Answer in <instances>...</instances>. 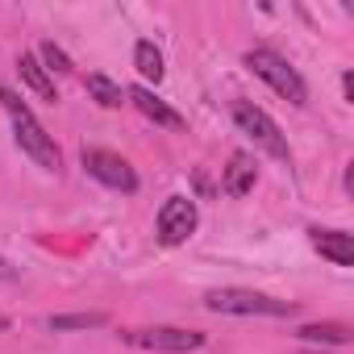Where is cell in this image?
Returning <instances> with one entry per match:
<instances>
[{"label":"cell","instance_id":"6da1fadb","mask_svg":"<svg viewBox=\"0 0 354 354\" xmlns=\"http://www.w3.org/2000/svg\"><path fill=\"white\" fill-rule=\"evenodd\" d=\"M0 104H5V113L13 117V133H17V146L38 162V167H46V171H59V162H63V154H59V146H55V138L46 133V125L30 113V104L9 88V84H0Z\"/></svg>","mask_w":354,"mask_h":354},{"label":"cell","instance_id":"7a4b0ae2","mask_svg":"<svg viewBox=\"0 0 354 354\" xmlns=\"http://www.w3.org/2000/svg\"><path fill=\"white\" fill-rule=\"evenodd\" d=\"M246 67L271 88V92H279L288 104H308V84L300 80V71L283 59V55H275V50H267V46H254V50H246Z\"/></svg>","mask_w":354,"mask_h":354},{"label":"cell","instance_id":"3957f363","mask_svg":"<svg viewBox=\"0 0 354 354\" xmlns=\"http://www.w3.org/2000/svg\"><path fill=\"white\" fill-rule=\"evenodd\" d=\"M209 313H225V317H292L296 304L292 300H275L267 292H250V288H213L205 296Z\"/></svg>","mask_w":354,"mask_h":354},{"label":"cell","instance_id":"277c9868","mask_svg":"<svg viewBox=\"0 0 354 354\" xmlns=\"http://www.w3.org/2000/svg\"><path fill=\"white\" fill-rule=\"evenodd\" d=\"M234 125L246 133V138H254V146H263L271 158H279V162H292V150H288V138H283V129L254 104V100H234Z\"/></svg>","mask_w":354,"mask_h":354},{"label":"cell","instance_id":"5b68a950","mask_svg":"<svg viewBox=\"0 0 354 354\" xmlns=\"http://www.w3.org/2000/svg\"><path fill=\"white\" fill-rule=\"evenodd\" d=\"M125 342L138 350H154V354H188L205 346V333L180 329V325H150V329H125Z\"/></svg>","mask_w":354,"mask_h":354},{"label":"cell","instance_id":"8992f818","mask_svg":"<svg viewBox=\"0 0 354 354\" xmlns=\"http://www.w3.org/2000/svg\"><path fill=\"white\" fill-rule=\"evenodd\" d=\"M201 225V213H196V201L192 196H167V205L158 209V242L162 246H180L196 234Z\"/></svg>","mask_w":354,"mask_h":354},{"label":"cell","instance_id":"52a82bcc","mask_svg":"<svg viewBox=\"0 0 354 354\" xmlns=\"http://www.w3.org/2000/svg\"><path fill=\"white\" fill-rule=\"evenodd\" d=\"M84 171L92 175V180H100L104 188H113V192H138L133 167L121 154H113V150H84Z\"/></svg>","mask_w":354,"mask_h":354},{"label":"cell","instance_id":"ba28073f","mask_svg":"<svg viewBox=\"0 0 354 354\" xmlns=\"http://www.w3.org/2000/svg\"><path fill=\"white\" fill-rule=\"evenodd\" d=\"M125 100H129V104H133L142 117H150L154 125H167V129H184V117L175 113L171 104H162V100H158L150 88H129V92H125Z\"/></svg>","mask_w":354,"mask_h":354},{"label":"cell","instance_id":"9c48e42d","mask_svg":"<svg viewBox=\"0 0 354 354\" xmlns=\"http://www.w3.org/2000/svg\"><path fill=\"white\" fill-rule=\"evenodd\" d=\"M308 238H313L317 254L329 259L333 267H350L354 263V242H350L346 230H308Z\"/></svg>","mask_w":354,"mask_h":354},{"label":"cell","instance_id":"30bf717a","mask_svg":"<svg viewBox=\"0 0 354 354\" xmlns=\"http://www.w3.org/2000/svg\"><path fill=\"white\" fill-rule=\"evenodd\" d=\"M254 180H259V167H254V158H250L246 150L230 154V167H225V175H221V188H225L230 196H246V192L254 188Z\"/></svg>","mask_w":354,"mask_h":354},{"label":"cell","instance_id":"8fae6325","mask_svg":"<svg viewBox=\"0 0 354 354\" xmlns=\"http://www.w3.org/2000/svg\"><path fill=\"white\" fill-rule=\"evenodd\" d=\"M17 71H21V80H26L42 100H50V104L59 100V96H55V80L46 75V67L38 63V55H21V59H17Z\"/></svg>","mask_w":354,"mask_h":354},{"label":"cell","instance_id":"7c38bea8","mask_svg":"<svg viewBox=\"0 0 354 354\" xmlns=\"http://www.w3.org/2000/svg\"><path fill=\"white\" fill-rule=\"evenodd\" d=\"M88 96H92L96 104H104V109H121V104H125V88L113 84L109 75H88Z\"/></svg>","mask_w":354,"mask_h":354},{"label":"cell","instance_id":"4fadbf2b","mask_svg":"<svg viewBox=\"0 0 354 354\" xmlns=\"http://www.w3.org/2000/svg\"><path fill=\"white\" fill-rule=\"evenodd\" d=\"M133 67H138V75L150 80V84L162 80V55L154 50V42H138V46H133Z\"/></svg>","mask_w":354,"mask_h":354},{"label":"cell","instance_id":"5bb4252c","mask_svg":"<svg viewBox=\"0 0 354 354\" xmlns=\"http://www.w3.org/2000/svg\"><path fill=\"white\" fill-rule=\"evenodd\" d=\"M300 342H325V346H346L350 342V329L346 325H337V321H325V325H304L300 333H296Z\"/></svg>","mask_w":354,"mask_h":354},{"label":"cell","instance_id":"9a60e30c","mask_svg":"<svg viewBox=\"0 0 354 354\" xmlns=\"http://www.w3.org/2000/svg\"><path fill=\"white\" fill-rule=\"evenodd\" d=\"M109 317L104 313H67V317H50L46 325L55 329V333H63V329H96V325H104Z\"/></svg>","mask_w":354,"mask_h":354},{"label":"cell","instance_id":"2e32d148","mask_svg":"<svg viewBox=\"0 0 354 354\" xmlns=\"http://www.w3.org/2000/svg\"><path fill=\"white\" fill-rule=\"evenodd\" d=\"M38 63H46V71H63V75L71 71V59H67L55 42H42V46H38Z\"/></svg>","mask_w":354,"mask_h":354},{"label":"cell","instance_id":"e0dca14e","mask_svg":"<svg viewBox=\"0 0 354 354\" xmlns=\"http://www.w3.org/2000/svg\"><path fill=\"white\" fill-rule=\"evenodd\" d=\"M13 279H17V267L9 259H0V283H13Z\"/></svg>","mask_w":354,"mask_h":354},{"label":"cell","instance_id":"ac0fdd59","mask_svg":"<svg viewBox=\"0 0 354 354\" xmlns=\"http://www.w3.org/2000/svg\"><path fill=\"white\" fill-rule=\"evenodd\" d=\"M342 88H346V100H354V75H350V71L342 75Z\"/></svg>","mask_w":354,"mask_h":354},{"label":"cell","instance_id":"d6986e66","mask_svg":"<svg viewBox=\"0 0 354 354\" xmlns=\"http://www.w3.org/2000/svg\"><path fill=\"white\" fill-rule=\"evenodd\" d=\"M5 329H9V317H5V313H0V333H5Z\"/></svg>","mask_w":354,"mask_h":354}]
</instances>
